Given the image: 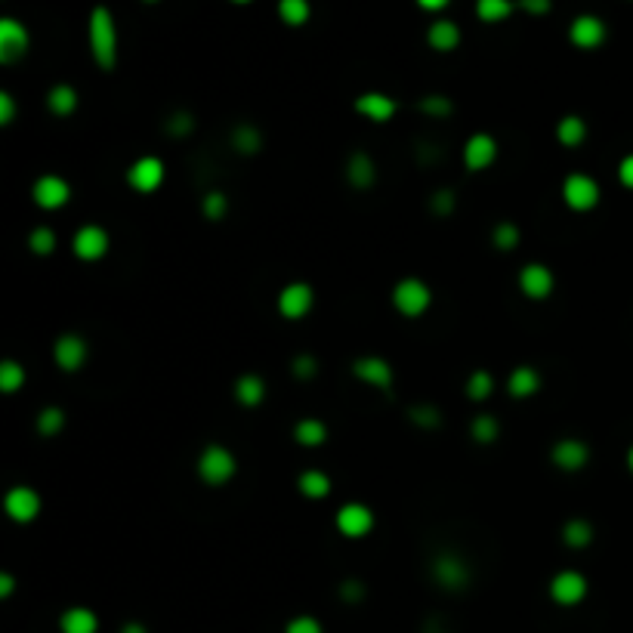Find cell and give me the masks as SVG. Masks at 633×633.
Returning a JSON list of instances; mask_svg holds the SVG:
<instances>
[{
  "mask_svg": "<svg viewBox=\"0 0 633 633\" xmlns=\"http://www.w3.org/2000/svg\"><path fill=\"white\" fill-rule=\"evenodd\" d=\"M423 633H442V630H433V628H427V630H423Z\"/></svg>",
  "mask_w": 633,
  "mask_h": 633,
  "instance_id": "obj_55",
  "label": "cell"
},
{
  "mask_svg": "<svg viewBox=\"0 0 633 633\" xmlns=\"http://www.w3.org/2000/svg\"><path fill=\"white\" fill-rule=\"evenodd\" d=\"M628 466H630V473H633V448L628 451Z\"/></svg>",
  "mask_w": 633,
  "mask_h": 633,
  "instance_id": "obj_54",
  "label": "cell"
},
{
  "mask_svg": "<svg viewBox=\"0 0 633 633\" xmlns=\"http://www.w3.org/2000/svg\"><path fill=\"white\" fill-rule=\"evenodd\" d=\"M312 300H315V294L306 282H291L282 287V294H278V312H282L285 319L297 321L312 309Z\"/></svg>",
  "mask_w": 633,
  "mask_h": 633,
  "instance_id": "obj_8",
  "label": "cell"
},
{
  "mask_svg": "<svg viewBox=\"0 0 633 633\" xmlns=\"http://www.w3.org/2000/svg\"><path fill=\"white\" fill-rule=\"evenodd\" d=\"M121 633H149V630L142 628L140 621H131V624H124V628H121Z\"/></svg>",
  "mask_w": 633,
  "mask_h": 633,
  "instance_id": "obj_53",
  "label": "cell"
},
{
  "mask_svg": "<svg viewBox=\"0 0 633 633\" xmlns=\"http://www.w3.org/2000/svg\"><path fill=\"white\" fill-rule=\"evenodd\" d=\"M476 13L482 23H503L513 13L510 0H476Z\"/></svg>",
  "mask_w": 633,
  "mask_h": 633,
  "instance_id": "obj_32",
  "label": "cell"
},
{
  "mask_svg": "<svg viewBox=\"0 0 633 633\" xmlns=\"http://www.w3.org/2000/svg\"><path fill=\"white\" fill-rule=\"evenodd\" d=\"M204 217L207 220H222V213H226V198H222V192H207L204 195Z\"/></svg>",
  "mask_w": 633,
  "mask_h": 633,
  "instance_id": "obj_40",
  "label": "cell"
},
{
  "mask_svg": "<svg viewBox=\"0 0 633 633\" xmlns=\"http://www.w3.org/2000/svg\"><path fill=\"white\" fill-rule=\"evenodd\" d=\"M13 114H16V103H13L10 93H0V124H13Z\"/></svg>",
  "mask_w": 633,
  "mask_h": 633,
  "instance_id": "obj_46",
  "label": "cell"
},
{
  "mask_svg": "<svg viewBox=\"0 0 633 633\" xmlns=\"http://www.w3.org/2000/svg\"><path fill=\"white\" fill-rule=\"evenodd\" d=\"M23 384H25V368L23 365L13 362V358L0 362V390H4L6 395H13Z\"/></svg>",
  "mask_w": 633,
  "mask_h": 633,
  "instance_id": "obj_31",
  "label": "cell"
},
{
  "mask_svg": "<svg viewBox=\"0 0 633 633\" xmlns=\"http://www.w3.org/2000/svg\"><path fill=\"white\" fill-rule=\"evenodd\" d=\"M498 158V142L488 133H473L470 140L464 142V164L470 170H485L494 164Z\"/></svg>",
  "mask_w": 633,
  "mask_h": 633,
  "instance_id": "obj_15",
  "label": "cell"
},
{
  "mask_svg": "<svg viewBox=\"0 0 633 633\" xmlns=\"http://www.w3.org/2000/svg\"><path fill=\"white\" fill-rule=\"evenodd\" d=\"M427 41L439 53H448V50H455L460 44V28L455 23H448V19H439V23L430 25Z\"/></svg>",
  "mask_w": 633,
  "mask_h": 633,
  "instance_id": "obj_23",
  "label": "cell"
},
{
  "mask_svg": "<svg viewBox=\"0 0 633 633\" xmlns=\"http://www.w3.org/2000/svg\"><path fill=\"white\" fill-rule=\"evenodd\" d=\"M563 541L572 547V550H584V547L593 544V525L587 520H568L563 525Z\"/></svg>",
  "mask_w": 633,
  "mask_h": 633,
  "instance_id": "obj_28",
  "label": "cell"
},
{
  "mask_svg": "<svg viewBox=\"0 0 633 633\" xmlns=\"http://www.w3.org/2000/svg\"><path fill=\"white\" fill-rule=\"evenodd\" d=\"M291 368L300 380H309V377H315V358L312 356H297L291 362Z\"/></svg>",
  "mask_w": 633,
  "mask_h": 633,
  "instance_id": "obj_44",
  "label": "cell"
},
{
  "mask_svg": "<svg viewBox=\"0 0 633 633\" xmlns=\"http://www.w3.org/2000/svg\"><path fill=\"white\" fill-rule=\"evenodd\" d=\"M470 433H473V439H476L479 445H492L494 439H498L501 427H498V420H494L492 414H479L476 420L470 423Z\"/></svg>",
  "mask_w": 633,
  "mask_h": 633,
  "instance_id": "obj_34",
  "label": "cell"
},
{
  "mask_svg": "<svg viewBox=\"0 0 633 633\" xmlns=\"http://www.w3.org/2000/svg\"><path fill=\"white\" fill-rule=\"evenodd\" d=\"M32 195H34V204L44 207V211H59V207L68 204L71 189H68V183L62 176L47 174V176H41L38 183H34Z\"/></svg>",
  "mask_w": 633,
  "mask_h": 633,
  "instance_id": "obj_10",
  "label": "cell"
},
{
  "mask_svg": "<svg viewBox=\"0 0 633 633\" xmlns=\"http://www.w3.org/2000/svg\"><path fill=\"white\" fill-rule=\"evenodd\" d=\"M294 439H297L303 448H319L328 439V427L321 420H315V417H303V420L294 427Z\"/></svg>",
  "mask_w": 633,
  "mask_h": 633,
  "instance_id": "obj_27",
  "label": "cell"
},
{
  "mask_svg": "<svg viewBox=\"0 0 633 633\" xmlns=\"http://www.w3.org/2000/svg\"><path fill=\"white\" fill-rule=\"evenodd\" d=\"M59 630L62 633H96L99 630V618L96 611L87 606H75L66 609L59 618Z\"/></svg>",
  "mask_w": 633,
  "mask_h": 633,
  "instance_id": "obj_21",
  "label": "cell"
},
{
  "mask_svg": "<svg viewBox=\"0 0 633 633\" xmlns=\"http://www.w3.org/2000/svg\"><path fill=\"white\" fill-rule=\"evenodd\" d=\"M584 596H587V578L581 572L565 568V572H559L556 578L550 581V600L556 602V606H578Z\"/></svg>",
  "mask_w": 633,
  "mask_h": 633,
  "instance_id": "obj_6",
  "label": "cell"
},
{
  "mask_svg": "<svg viewBox=\"0 0 633 633\" xmlns=\"http://www.w3.org/2000/svg\"><path fill=\"white\" fill-rule=\"evenodd\" d=\"M507 390L510 395H516V399H531V395L541 390V374L535 368H529V365H520V368H513V374H510Z\"/></svg>",
  "mask_w": 633,
  "mask_h": 633,
  "instance_id": "obj_22",
  "label": "cell"
},
{
  "mask_svg": "<svg viewBox=\"0 0 633 633\" xmlns=\"http://www.w3.org/2000/svg\"><path fill=\"white\" fill-rule=\"evenodd\" d=\"M433 303V294H430V285L420 282V278H402L399 285L393 287V306L399 309L405 319H417L423 315Z\"/></svg>",
  "mask_w": 633,
  "mask_h": 633,
  "instance_id": "obj_3",
  "label": "cell"
},
{
  "mask_svg": "<svg viewBox=\"0 0 633 633\" xmlns=\"http://www.w3.org/2000/svg\"><path fill=\"white\" fill-rule=\"evenodd\" d=\"M285 633H325V630H321V624L315 621L312 615H297V618L287 621Z\"/></svg>",
  "mask_w": 633,
  "mask_h": 633,
  "instance_id": "obj_41",
  "label": "cell"
},
{
  "mask_svg": "<svg viewBox=\"0 0 633 633\" xmlns=\"http://www.w3.org/2000/svg\"><path fill=\"white\" fill-rule=\"evenodd\" d=\"M563 201L572 211H590L600 204V183L587 174H572L563 183Z\"/></svg>",
  "mask_w": 633,
  "mask_h": 633,
  "instance_id": "obj_4",
  "label": "cell"
},
{
  "mask_svg": "<svg viewBox=\"0 0 633 633\" xmlns=\"http://www.w3.org/2000/svg\"><path fill=\"white\" fill-rule=\"evenodd\" d=\"M550 457H553V464H556L559 470L578 473V470H584V466H587L590 448H587L584 442H581V439H559V442L553 445Z\"/></svg>",
  "mask_w": 633,
  "mask_h": 633,
  "instance_id": "obj_14",
  "label": "cell"
},
{
  "mask_svg": "<svg viewBox=\"0 0 633 633\" xmlns=\"http://www.w3.org/2000/svg\"><path fill=\"white\" fill-rule=\"evenodd\" d=\"M90 50L99 68H114V62H118V32H114V19L105 6H96L90 16Z\"/></svg>",
  "mask_w": 633,
  "mask_h": 633,
  "instance_id": "obj_1",
  "label": "cell"
},
{
  "mask_svg": "<svg viewBox=\"0 0 633 633\" xmlns=\"http://www.w3.org/2000/svg\"><path fill=\"white\" fill-rule=\"evenodd\" d=\"M374 529V513L365 503H343L337 510V531L347 538H365Z\"/></svg>",
  "mask_w": 633,
  "mask_h": 633,
  "instance_id": "obj_11",
  "label": "cell"
},
{
  "mask_svg": "<svg viewBox=\"0 0 633 633\" xmlns=\"http://www.w3.org/2000/svg\"><path fill=\"white\" fill-rule=\"evenodd\" d=\"M28 50V32L16 19H0V59L16 62Z\"/></svg>",
  "mask_w": 633,
  "mask_h": 633,
  "instance_id": "obj_17",
  "label": "cell"
},
{
  "mask_svg": "<svg viewBox=\"0 0 633 633\" xmlns=\"http://www.w3.org/2000/svg\"><path fill=\"white\" fill-rule=\"evenodd\" d=\"M374 176H377V170H374V161H371V155H365V152H356L347 161V179L356 189H368V185L374 183Z\"/></svg>",
  "mask_w": 633,
  "mask_h": 633,
  "instance_id": "obj_25",
  "label": "cell"
},
{
  "mask_svg": "<svg viewBox=\"0 0 633 633\" xmlns=\"http://www.w3.org/2000/svg\"><path fill=\"white\" fill-rule=\"evenodd\" d=\"M232 146H235V152H241V155H254V152H260L263 136L257 133V127H239V131L232 133Z\"/></svg>",
  "mask_w": 633,
  "mask_h": 633,
  "instance_id": "obj_35",
  "label": "cell"
},
{
  "mask_svg": "<svg viewBox=\"0 0 633 633\" xmlns=\"http://www.w3.org/2000/svg\"><path fill=\"white\" fill-rule=\"evenodd\" d=\"M520 229L513 226V222H498L494 226V232H492V241H494V248H501V250H513L516 244H520Z\"/></svg>",
  "mask_w": 633,
  "mask_h": 633,
  "instance_id": "obj_39",
  "label": "cell"
},
{
  "mask_svg": "<svg viewBox=\"0 0 633 633\" xmlns=\"http://www.w3.org/2000/svg\"><path fill=\"white\" fill-rule=\"evenodd\" d=\"M53 358L62 371H77L87 362V343L77 334H62L59 340L53 343Z\"/></svg>",
  "mask_w": 633,
  "mask_h": 633,
  "instance_id": "obj_16",
  "label": "cell"
},
{
  "mask_svg": "<svg viewBox=\"0 0 633 633\" xmlns=\"http://www.w3.org/2000/svg\"><path fill=\"white\" fill-rule=\"evenodd\" d=\"M239 470V460L229 448L222 445H207L198 457V476L207 482V485H226L229 479Z\"/></svg>",
  "mask_w": 633,
  "mask_h": 633,
  "instance_id": "obj_2",
  "label": "cell"
},
{
  "mask_svg": "<svg viewBox=\"0 0 633 633\" xmlns=\"http://www.w3.org/2000/svg\"><path fill=\"white\" fill-rule=\"evenodd\" d=\"M4 510L13 522H34L41 513V494L28 485H16L6 492L4 498Z\"/></svg>",
  "mask_w": 633,
  "mask_h": 633,
  "instance_id": "obj_5",
  "label": "cell"
},
{
  "mask_svg": "<svg viewBox=\"0 0 633 633\" xmlns=\"http://www.w3.org/2000/svg\"><path fill=\"white\" fill-rule=\"evenodd\" d=\"M235 4H250V0H235Z\"/></svg>",
  "mask_w": 633,
  "mask_h": 633,
  "instance_id": "obj_56",
  "label": "cell"
},
{
  "mask_svg": "<svg viewBox=\"0 0 633 633\" xmlns=\"http://www.w3.org/2000/svg\"><path fill=\"white\" fill-rule=\"evenodd\" d=\"M568 38H572L574 47L581 50H593L606 41V25H602L600 16H578L568 28Z\"/></svg>",
  "mask_w": 633,
  "mask_h": 633,
  "instance_id": "obj_19",
  "label": "cell"
},
{
  "mask_svg": "<svg viewBox=\"0 0 633 633\" xmlns=\"http://www.w3.org/2000/svg\"><path fill=\"white\" fill-rule=\"evenodd\" d=\"M553 285H556V278H553V272L547 269L544 263H529L522 266L520 272V287L522 294L529 300H547L553 294Z\"/></svg>",
  "mask_w": 633,
  "mask_h": 633,
  "instance_id": "obj_13",
  "label": "cell"
},
{
  "mask_svg": "<svg viewBox=\"0 0 633 633\" xmlns=\"http://www.w3.org/2000/svg\"><path fill=\"white\" fill-rule=\"evenodd\" d=\"M433 211L436 213H451V211H455V192L439 189L436 195H433Z\"/></svg>",
  "mask_w": 633,
  "mask_h": 633,
  "instance_id": "obj_45",
  "label": "cell"
},
{
  "mask_svg": "<svg viewBox=\"0 0 633 633\" xmlns=\"http://www.w3.org/2000/svg\"><path fill=\"white\" fill-rule=\"evenodd\" d=\"M127 183H131V189L142 192V195L155 192L158 185L164 183V164H161V158L146 155V158H140V161H133L131 170H127Z\"/></svg>",
  "mask_w": 633,
  "mask_h": 633,
  "instance_id": "obj_7",
  "label": "cell"
},
{
  "mask_svg": "<svg viewBox=\"0 0 633 633\" xmlns=\"http://www.w3.org/2000/svg\"><path fill=\"white\" fill-rule=\"evenodd\" d=\"M433 574H436V581L442 587H448V590H460L470 581V568H466V563L460 556H455V553H442V556L433 563Z\"/></svg>",
  "mask_w": 633,
  "mask_h": 633,
  "instance_id": "obj_18",
  "label": "cell"
},
{
  "mask_svg": "<svg viewBox=\"0 0 633 633\" xmlns=\"http://www.w3.org/2000/svg\"><path fill=\"white\" fill-rule=\"evenodd\" d=\"M235 399H239L244 408H257L266 399V384L257 374H241V377L235 380Z\"/></svg>",
  "mask_w": 633,
  "mask_h": 633,
  "instance_id": "obj_24",
  "label": "cell"
},
{
  "mask_svg": "<svg viewBox=\"0 0 633 633\" xmlns=\"http://www.w3.org/2000/svg\"><path fill=\"white\" fill-rule=\"evenodd\" d=\"M584 136H587V124L578 118V114H565V118L559 121L556 140L563 142V146H568V149L581 146V142H584Z\"/></svg>",
  "mask_w": 633,
  "mask_h": 633,
  "instance_id": "obj_30",
  "label": "cell"
},
{
  "mask_svg": "<svg viewBox=\"0 0 633 633\" xmlns=\"http://www.w3.org/2000/svg\"><path fill=\"white\" fill-rule=\"evenodd\" d=\"M297 488H300V494H303V498L321 501V498H328V494H330V476H328V473H321V470H306V473H300Z\"/></svg>",
  "mask_w": 633,
  "mask_h": 633,
  "instance_id": "obj_26",
  "label": "cell"
},
{
  "mask_svg": "<svg viewBox=\"0 0 633 633\" xmlns=\"http://www.w3.org/2000/svg\"><path fill=\"white\" fill-rule=\"evenodd\" d=\"M494 393V377L488 371H473L470 380H466V395H470L473 402H485L488 395Z\"/></svg>",
  "mask_w": 633,
  "mask_h": 633,
  "instance_id": "obj_33",
  "label": "cell"
},
{
  "mask_svg": "<svg viewBox=\"0 0 633 633\" xmlns=\"http://www.w3.org/2000/svg\"><path fill=\"white\" fill-rule=\"evenodd\" d=\"M417 4H420L423 10H433V13H436V10H442V6L448 4V0H417Z\"/></svg>",
  "mask_w": 633,
  "mask_h": 633,
  "instance_id": "obj_52",
  "label": "cell"
},
{
  "mask_svg": "<svg viewBox=\"0 0 633 633\" xmlns=\"http://www.w3.org/2000/svg\"><path fill=\"white\" fill-rule=\"evenodd\" d=\"M356 112L377 121V124H386L395 114V99L386 96V93H362V96L356 99Z\"/></svg>",
  "mask_w": 633,
  "mask_h": 633,
  "instance_id": "obj_20",
  "label": "cell"
},
{
  "mask_svg": "<svg viewBox=\"0 0 633 633\" xmlns=\"http://www.w3.org/2000/svg\"><path fill=\"white\" fill-rule=\"evenodd\" d=\"M13 574L10 572H0V596H10L13 593Z\"/></svg>",
  "mask_w": 633,
  "mask_h": 633,
  "instance_id": "obj_51",
  "label": "cell"
},
{
  "mask_svg": "<svg viewBox=\"0 0 633 633\" xmlns=\"http://www.w3.org/2000/svg\"><path fill=\"white\" fill-rule=\"evenodd\" d=\"M189 131H192L189 114H176V118L170 121V133H189Z\"/></svg>",
  "mask_w": 633,
  "mask_h": 633,
  "instance_id": "obj_50",
  "label": "cell"
},
{
  "mask_svg": "<svg viewBox=\"0 0 633 633\" xmlns=\"http://www.w3.org/2000/svg\"><path fill=\"white\" fill-rule=\"evenodd\" d=\"M352 374H356L362 384H371V386H377V390H384V393L393 390V368H390V362H386V358H380V356L356 358V365H352Z\"/></svg>",
  "mask_w": 633,
  "mask_h": 633,
  "instance_id": "obj_12",
  "label": "cell"
},
{
  "mask_svg": "<svg viewBox=\"0 0 633 633\" xmlns=\"http://www.w3.org/2000/svg\"><path fill=\"white\" fill-rule=\"evenodd\" d=\"M28 248H32L38 257L53 254V250H56V232L50 226H38L32 235H28Z\"/></svg>",
  "mask_w": 633,
  "mask_h": 633,
  "instance_id": "obj_38",
  "label": "cell"
},
{
  "mask_svg": "<svg viewBox=\"0 0 633 633\" xmlns=\"http://www.w3.org/2000/svg\"><path fill=\"white\" fill-rule=\"evenodd\" d=\"M47 105H50V112H56L59 118H66V114H71L77 109L75 87H68V84H56V87L47 93Z\"/></svg>",
  "mask_w": 633,
  "mask_h": 633,
  "instance_id": "obj_29",
  "label": "cell"
},
{
  "mask_svg": "<svg viewBox=\"0 0 633 633\" xmlns=\"http://www.w3.org/2000/svg\"><path fill=\"white\" fill-rule=\"evenodd\" d=\"M340 596H343V600H349V602H358L365 596V590H362L358 581H343V584H340Z\"/></svg>",
  "mask_w": 633,
  "mask_h": 633,
  "instance_id": "obj_48",
  "label": "cell"
},
{
  "mask_svg": "<svg viewBox=\"0 0 633 633\" xmlns=\"http://www.w3.org/2000/svg\"><path fill=\"white\" fill-rule=\"evenodd\" d=\"M62 427H66V411H62V408L50 405V408H44V411L38 414V430H41V436H56Z\"/></svg>",
  "mask_w": 633,
  "mask_h": 633,
  "instance_id": "obj_37",
  "label": "cell"
},
{
  "mask_svg": "<svg viewBox=\"0 0 633 633\" xmlns=\"http://www.w3.org/2000/svg\"><path fill=\"white\" fill-rule=\"evenodd\" d=\"M278 16L287 25H303L309 19V0H278Z\"/></svg>",
  "mask_w": 633,
  "mask_h": 633,
  "instance_id": "obj_36",
  "label": "cell"
},
{
  "mask_svg": "<svg viewBox=\"0 0 633 633\" xmlns=\"http://www.w3.org/2000/svg\"><path fill=\"white\" fill-rule=\"evenodd\" d=\"M520 6L525 13H531V16H544V13H550V0H520Z\"/></svg>",
  "mask_w": 633,
  "mask_h": 633,
  "instance_id": "obj_49",
  "label": "cell"
},
{
  "mask_svg": "<svg viewBox=\"0 0 633 633\" xmlns=\"http://www.w3.org/2000/svg\"><path fill=\"white\" fill-rule=\"evenodd\" d=\"M618 179H621L628 189H633V155L621 158V164H618Z\"/></svg>",
  "mask_w": 633,
  "mask_h": 633,
  "instance_id": "obj_47",
  "label": "cell"
},
{
  "mask_svg": "<svg viewBox=\"0 0 633 633\" xmlns=\"http://www.w3.org/2000/svg\"><path fill=\"white\" fill-rule=\"evenodd\" d=\"M420 112H427V114H448L451 112V103L445 96H423L420 99Z\"/></svg>",
  "mask_w": 633,
  "mask_h": 633,
  "instance_id": "obj_43",
  "label": "cell"
},
{
  "mask_svg": "<svg viewBox=\"0 0 633 633\" xmlns=\"http://www.w3.org/2000/svg\"><path fill=\"white\" fill-rule=\"evenodd\" d=\"M71 250L87 263L99 260L109 254V232L103 226H81L71 239Z\"/></svg>",
  "mask_w": 633,
  "mask_h": 633,
  "instance_id": "obj_9",
  "label": "cell"
},
{
  "mask_svg": "<svg viewBox=\"0 0 633 633\" xmlns=\"http://www.w3.org/2000/svg\"><path fill=\"white\" fill-rule=\"evenodd\" d=\"M149 4H152V0H149Z\"/></svg>",
  "mask_w": 633,
  "mask_h": 633,
  "instance_id": "obj_57",
  "label": "cell"
},
{
  "mask_svg": "<svg viewBox=\"0 0 633 633\" xmlns=\"http://www.w3.org/2000/svg\"><path fill=\"white\" fill-rule=\"evenodd\" d=\"M411 420L417 427L423 430H436L439 427V411L433 405H420V408H411Z\"/></svg>",
  "mask_w": 633,
  "mask_h": 633,
  "instance_id": "obj_42",
  "label": "cell"
}]
</instances>
